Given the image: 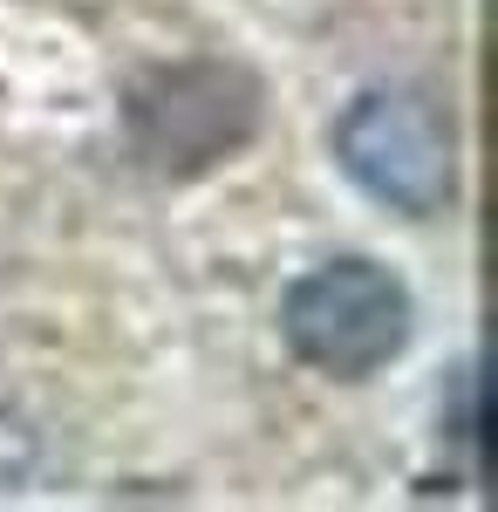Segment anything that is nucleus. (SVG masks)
<instances>
[{"label":"nucleus","instance_id":"obj_1","mask_svg":"<svg viewBox=\"0 0 498 512\" xmlns=\"http://www.w3.org/2000/svg\"><path fill=\"white\" fill-rule=\"evenodd\" d=\"M260 117H267L260 76L239 69V62H212V55L144 69L123 96L130 158L151 178H171V185L232 164L260 137Z\"/></svg>","mask_w":498,"mask_h":512},{"label":"nucleus","instance_id":"obj_2","mask_svg":"<svg viewBox=\"0 0 498 512\" xmlns=\"http://www.w3.org/2000/svg\"><path fill=\"white\" fill-rule=\"evenodd\" d=\"M280 335L294 362L335 383H362L389 369L417 335V301L410 287L369 253H335L321 267H307L287 301H280Z\"/></svg>","mask_w":498,"mask_h":512},{"label":"nucleus","instance_id":"obj_3","mask_svg":"<svg viewBox=\"0 0 498 512\" xmlns=\"http://www.w3.org/2000/svg\"><path fill=\"white\" fill-rule=\"evenodd\" d=\"M335 164L403 219H444L458 198V137L423 89H362L335 117Z\"/></svg>","mask_w":498,"mask_h":512}]
</instances>
